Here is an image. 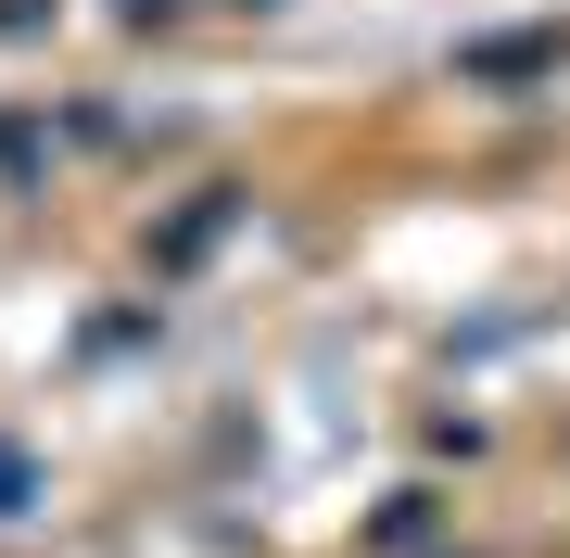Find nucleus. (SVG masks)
I'll list each match as a JSON object with an SVG mask.
<instances>
[{
  "instance_id": "f257e3e1",
  "label": "nucleus",
  "mask_w": 570,
  "mask_h": 558,
  "mask_svg": "<svg viewBox=\"0 0 570 558\" xmlns=\"http://www.w3.org/2000/svg\"><path fill=\"white\" fill-rule=\"evenodd\" d=\"M13 508H26V457L0 444V520H13Z\"/></svg>"
}]
</instances>
